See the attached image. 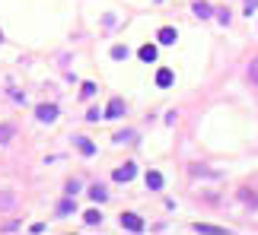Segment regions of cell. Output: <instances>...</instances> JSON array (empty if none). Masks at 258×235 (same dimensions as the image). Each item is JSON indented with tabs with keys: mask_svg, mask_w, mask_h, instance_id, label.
Returning a JSON list of instances; mask_svg holds the SVG:
<instances>
[{
	"mask_svg": "<svg viewBox=\"0 0 258 235\" xmlns=\"http://www.w3.org/2000/svg\"><path fill=\"white\" fill-rule=\"evenodd\" d=\"M73 210H77V207H73V197H64V200L58 204V216H70Z\"/></svg>",
	"mask_w": 258,
	"mask_h": 235,
	"instance_id": "8",
	"label": "cell"
},
{
	"mask_svg": "<svg viewBox=\"0 0 258 235\" xmlns=\"http://www.w3.org/2000/svg\"><path fill=\"white\" fill-rule=\"evenodd\" d=\"M156 35H160V45H172L175 42V29H172V26H162Z\"/></svg>",
	"mask_w": 258,
	"mask_h": 235,
	"instance_id": "7",
	"label": "cell"
},
{
	"mask_svg": "<svg viewBox=\"0 0 258 235\" xmlns=\"http://www.w3.org/2000/svg\"><path fill=\"white\" fill-rule=\"evenodd\" d=\"M134 140V131H121V133H115V143H131Z\"/></svg>",
	"mask_w": 258,
	"mask_h": 235,
	"instance_id": "17",
	"label": "cell"
},
{
	"mask_svg": "<svg viewBox=\"0 0 258 235\" xmlns=\"http://www.w3.org/2000/svg\"><path fill=\"white\" fill-rule=\"evenodd\" d=\"M255 10H258V0H246V16H252Z\"/></svg>",
	"mask_w": 258,
	"mask_h": 235,
	"instance_id": "22",
	"label": "cell"
},
{
	"mask_svg": "<svg viewBox=\"0 0 258 235\" xmlns=\"http://www.w3.org/2000/svg\"><path fill=\"white\" fill-rule=\"evenodd\" d=\"M83 219H86L90 226H96V223H102V213H99V210H86V213H83Z\"/></svg>",
	"mask_w": 258,
	"mask_h": 235,
	"instance_id": "16",
	"label": "cell"
},
{
	"mask_svg": "<svg viewBox=\"0 0 258 235\" xmlns=\"http://www.w3.org/2000/svg\"><path fill=\"white\" fill-rule=\"evenodd\" d=\"M156 86H160V89H169V86H172V70H169V67H160V70H156Z\"/></svg>",
	"mask_w": 258,
	"mask_h": 235,
	"instance_id": "4",
	"label": "cell"
},
{
	"mask_svg": "<svg viewBox=\"0 0 258 235\" xmlns=\"http://www.w3.org/2000/svg\"><path fill=\"white\" fill-rule=\"evenodd\" d=\"M137 57L147 60V64H150V60H156V45H144V48L137 51Z\"/></svg>",
	"mask_w": 258,
	"mask_h": 235,
	"instance_id": "10",
	"label": "cell"
},
{
	"mask_svg": "<svg viewBox=\"0 0 258 235\" xmlns=\"http://www.w3.org/2000/svg\"><path fill=\"white\" fill-rule=\"evenodd\" d=\"M64 191H67V197H77V191H80V181H67V187H64Z\"/></svg>",
	"mask_w": 258,
	"mask_h": 235,
	"instance_id": "19",
	"label": "cell"
},
{
	"mask_svg": "<svg viewBox=\"0 0 258 235\" xmlns=\"http://www.w3.org/2000/svg\"><path fill=\"white\" fill-rule=\"evenodd\" d=\"M125 115V99H112L105 108V118H121Z\"/></svg>",
	"mask_w": 258,
	"mask_h": 235,
	"instance_id": "5",
	"label": "cell"
},
{
	"mask_svg": "<svg viewBox=\"0 0 258 235\" xmlns=\"http://www.w3.org/2000/svg\"><path fill=\"white\" fill-rule=\"evenodd\" d=\"M121 229H128V232H140V229H144V219H140L137 213H121Z\"/></svg>",
	"mask_w": 258,
	"mask_h": 235,
	"instance_id": "1",
	"label": "cell"
},
{
	"mask_svg": "<svg viewBox=\"0 0 258 235\" xmlns=\"http://www.w3.org/2000/svg\"><path fill=\"white\" fill-rule=\"evenodd\" d=\"M90 197H93V200H96V204H102V200L108 197V191H105V187H102V184H93V187H90Z\"/></svg>",
	"mask_w": 258,
	"mask_h": 235,
	"instance_id": "12",
	"label": "cell"
},
{
	"mask_svg": "<svg viewBox=\"0 0 258 235\" xmlns=\"http://www.w3.org/2000/svg\"><path fill=\"white\" fill-rule=\"evenodd\" d=\"M192 229H194V232H210V235H220V232H223L220 226H207V223H194Z\"/></svg>",
	"mask_w": 258,
	"mask_h": 235,
	"instance_id": "14",
	"label": "cell"
},
{
	"mask_svg": "<svg viewBox=\"0 0 258 235\" xmlns=\"http://www.w3.org/2000/svg\"><path fill=\"white\" fill-rule=\"evenodd\" d=\"M35 118H38V121H45V124L58 121V105H38V108H35Z\"/></svg>",
	"mask_w": 258,
	"mask_h": 235,
	"instance_id": "2",
	"label": "cell"
},
{
	"mask_svg": "<svg viewBox=\"0 0 258 235\" xmlns=\"http://www.w3.org/2000/svg\"><path fill=\"white\" fill-rule=\"evenodd\" d=\"M192 10H194V16H201V19H210V16H214V10H210L207 3H201V0L192 6Z\"/></svg>",
	"mask_w": 258,
	"mask_h": 235,
	"instance_id": "11",
	"label": "cell"
},
{
	"mask_svg": "<svg viewBox=\"0 0 258 235\" xmlns=\"http://www.w3.org/2000/svg\"><path fill=\"white\" fill-rule=\"evenodd\" d=\"M0 42H3V35H0Z\"/></svg>",
	"mask_w": 258,
	"mask_h": 235,
	"instance_id": "24",
	"label": "cell"
},
{
	"mask_svg": "<svg viewBox=\"0 0 258 235\" xmlns=\"http://www.w3.org/2000/svg\"><path fill=\"white\" fill-rule=\"evenodd\" d=\"M73 143H77V150L83 153V156H93V153H96V146H93L86 137H73Z\"/></svg>",
	"mask_w": 258,
	"mask_h": 235,
	"instance_id": "6",
	"label": "cell"
},
{
	"mask_svg": "<svg viewBox=\"0 0 258 235\" xmlns=\"http://www.w3.org/2000/svg\"><path fill=\"white\" fill-rule=\"evenodd\" d=\"M86 121H99V108H90V111H86Z\"/></svg>",
	"mask_w": 258,
	"mask_h": 235,
	"instance_id": "23",
	"label": "cell"
},
{
	"mask_svg": "<svg viewBox=\"0 0 258 235\" xmlns=\"http://www.w3.org/2000/svg\"><path fill=\"white\" fill-rule=\"evenodd\" d=\"M134 175H137V165H134V162H125L121 169H115V172H112V178H115V181H131Z\"/></svg>",
	"mask_w": 258,
	"mask_h": 235,
	"instance_id": "3",
	"label": "cell"
},
{
	"mask_svg": "<svg viewBox=\"0 0 258 235\" xmlns=\"http://www.w3.org/2000/svg\"><path fill=\"white\" fill-rule=\"evenodd\" d=\"M112 57H115V60H125V57H128V48H125V45H115V48H112Z\"/></svg>",
	"mask_w": 258,
	"mask_h": 235,
	"instance_id": "18",
	"label": "cell"
},
{
	"mask_svg": "<svg viewBox=\"0 0 258 235\" xmlns=\"http://www.w3.org/2000/svg\"><path fill=\"white\" fill-rule=\"evenodd\" d=\"M16 207V194H0V210H13Z\"/></svg>",
	"mask_w": 258,
	"mask_h": 235,
	"instance_id": "13",
	"label": "cell"
},
{
	"mask_svg": "<svg viewBox=\"0 0 258 235\" xmlns=\"http://www.w3.org/2000/svg\"><path fill=\"white\" fill-rule=\"evenodd\" d=\"M249 79H252V83L258 86V57L252 60V67H249Z\"/></svg>",
	"mask_w": 258,
	"mask_h": 235,
	"instance_id": "20",
	"label": "cell"
},
{
	"mask_svg": "<svg viewBox=\"0 0 258 235\" xmlns=\"http://www.w3.org/2000/svg\"><path fill=\"white\" fill-rule=\"evenodd\" d=\"M93 92H96V83H83V89H80V96H83V99H90Z\"/></svg>",
	"mask_w": 258,
	"mask_h": 235,
	"instance_id": "21",
	"label": "cell"
},
{
	"mask_svg": "<svg viewBox=\"0 0 258 235\" xmlns=\"http://www.w3.org/2000/svg\"><path fill=\"white\" fill-rule=\"evenodd\" d=\"M13 133H16V127H13V124H0V143H6Z\"/></svg>",
	"mask_w": 258,
	"mask_h": 235,
	"instance_id": "15",
	"label": "cell"
},
{
	"mask_svg": "<svg viewBox=\"0 0 258 235\" xmlns=\"http://www.w3.org/2000/svg\"><path fill=\"white\" fill-rule=\"evenodd\" d=\"M147 187H150V191H160L162 187V175L160 172H147Z\"/></svg>",
	"mask_w": 258,
	"mask_h": 235,
	"instance_id": "9",
	"label": "cell"
}]
</instances>
